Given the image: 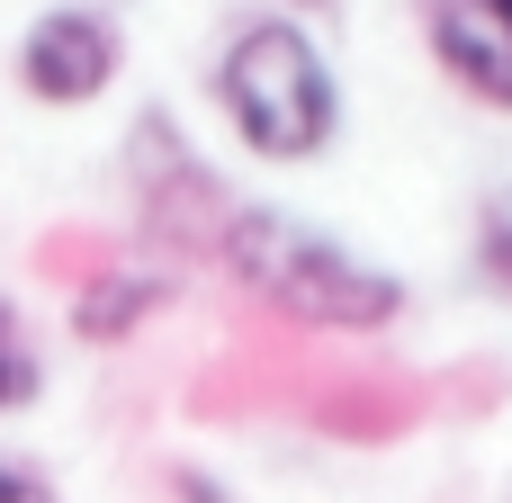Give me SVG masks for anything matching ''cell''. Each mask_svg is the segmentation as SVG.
Instances as JSON below:
<instances>
[{
  "mask_svg": "<svg viewBox=\"0 0 512 503\" xmlns=\"http://www.w3.org/2000/svg\"><path fill=\"white\" fill-rule=\"evenodd\" d=\"M477 270L512 297V180L486 198V216H477Z\"/></svg>",
  "mask_w": 512,
  "mask_h": 503,
  "instance_id": "obj_7",
  "label": "cell"
},
{
  "mask_svg": "<svg viewBox=\"0 0 512 503\" xmlns=\"http://www.w3.org/2000/svg\"><path fill=\"white\" fill-rule=\"evenodd\" d=\"M117 72H126V36H117L108 9L54 0V9H36L27 36H18V90H27L36 108H90V99L117 90Z\"/></svg>",
  "mask_w": 512,
  "mask_h": 503,
  "instance_id": "obj_4",
  "label": "cell"
},
{
  "mask_svg": "<svg viewBox=\"0 0 512 503\" xmlns=\"http://www.w3.org/2000/svg\"><path fill=\"white\" fill-rule=\"evenodd\" d=\"M36 387H45V369H36V351L18 342V324L0 315V414H18V405H36Z\"/></svg>",
  "mask_w": 512,
  "mask_h": 503,
  "instance_id": "obj_8",
  "label": "cell"
},
{
  "mask_svg": "<svg viewBox=\"0 0 512 503\" xmlns=\"http://www.w3.org/2000/svg\"><path fill=\"white\" fill-rule=\"evenodd\" d=\"M216 261L288 324L306 333H387L405 315V279L387 261H360L342 234L288 216V207H234Z\"/></svg>",
  "mask_w": 512,
  "mask_h": 503,
  "instance_id": "obj_1",
  "label": "cell"
},
{
  "mask_svg": "<svg viewBox=\"0 0 512 503\" xmlns=\"http://www.w3.org/2000/svg\"><path fill=\"white\" fill-rule=\"evenodd\" d=\"M0 503H54V486H45L27 459H0Z\"/></svg>",
  "mask_w": 512,
  "mask_h": 503,
  "instance_id": "obj_9",
  "label": "cell"
},
{
  "mask_svg": "<svg viewBox=\"0 0 512 503\" xmlns=\"http://www.w3.org/2000/svg\"><path fill=\"white\" fill-rule=\"evenodd\" d=\"M180 297V279L171 270H153V261H117V270H99V279H81V297H72V333L81 342H135L162 306Z\"/></svg>",
  "mask_w": 512,
  "mask_h": 503,
  "instance_id": "obj_6",
  "label": "cell"
},
{
  "mask_svg": "<svg viewBox=\"0 0 512 503\" xmlns=\"http://www.w3.org/2000/svg\"><path fill=\"white\" fill-rule=\"evenodd\" d=\"M297 9H315V0H297Z\"/></svg>",
  "mask_w": 512,
  "mask_h": 503,
  "instance_id": "obj_10",
  "label": "cell"
},
{
  "mask_svg": "<svg viewBox=\"0 0 512 503\" xmlns=\"http://www.w3.org/2000/svg\"><path fill=\"white\" fill-rule=\"evenodd\" d=\"M216 108L252 162H315L342 135V72L297 18H243L216 54Z\"/></svg>",
  "mask_w": 512,
  "mask_h": 503,
  "instance_id": "obj_2",
  "label": "cell"
},
{
  "mask_svg": "<svg viewBox=\"0 0 512 503\" xmlns=\"http://www.w3.org/2000/svg\"><path fill=\"white\" fill-rule=\"evenodd\" d=\"M126 189H135V216H144L153 243H180V252H216V243H225L234 198H225L216 171L180 144L171 117H135V135H126Z\"/></svg>",
  "mask_w": 512,
  "mask_h": 503,
  "instance_id": "obj_3",
  "label": "cell"
},
{
  "mask_svg": "<svg viewBox=\"0 0 512 503\" xmlns=\"http://www.w3.org/2000/svg\"><path fill=\"white\" fill-rule=\"evenodd\" d=\"M432 54L486 108H512V0H432Z\"/></svg>",
  "mask_w": 512,
  "mask_h": 503,
  "instance_id": "obj_5",
  "label": "cell"
}]
</instances>
